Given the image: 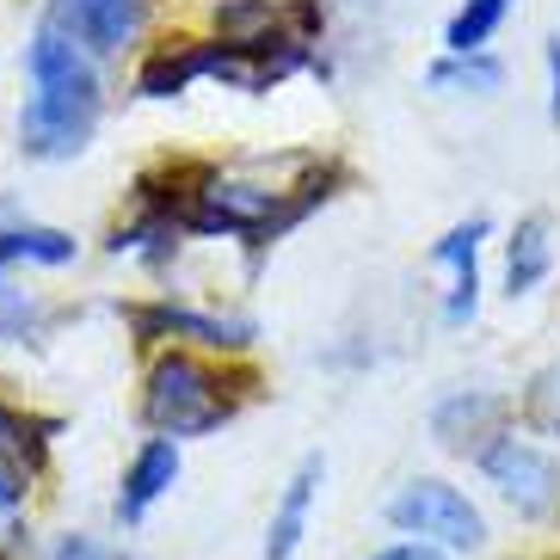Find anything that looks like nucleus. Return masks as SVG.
<instances>
[{
	"instance_id": "f257e3e1",
	"label": "nucleus",
	"mask_w": 560,
	"mask_h": 560,
	"mask_svg": "<svg viewBox=\"0 0 560 560\" xmlns=\"http://www.w3.org/2000/svg\"><path fill=\"white\" fill-rule=\"evenodd\" d=\"M25 74H32V100L19 112V149L32 161L81 154L93 124H100V68H93V56L74 50L62 32L37 25L32 44H25Z\"/></svg>"
},
{
	"instance_id": "2eb2a0df",
	"label": "nucleus",
	"mask_w": 560,
	"mask_h": 560,
	"mask_svg": "<svg viewBox=\"0 0 560 560\" xmlns=\"http://www.w3.org/2000/svg\"><path fill=\"white\" fill-rule=\"evenodd\" d=\"M505 13H511L505 0H462L444 25L450 56H487V44H493V32L505 25Z\"/></svg>"
},
{
	"instance_id": "20e7f679",
	"label": "nucleus",
	"mask_w": 560,
	"mask_h": 560,
	"mask_svg": "<svg viewBox=\"0 0 560 560\" xmlns=\"http://www.w3.org/2000/svg\"><path fill=\"white\" fill-rule=\"evenodd\" d=\"M308 203H283V191L247 179H203L185 203V229L198 234H241L253 247H265L271 234H283Z\"/></svg>"
},
{
	"instance_id": "9b49d317",
	"label": "nucleus",
	"mask_w": 560,
	"mask_h": 560,
	"mask_svg": "<svg viewBox=\"0 0 560 560\" xmlns=\"http://www.w3.org/2000/svg\"><path fill=\"white\" fill-rule=\"evenodd\" d=\"M555 271V241H548V215H524L511 229V247H505V290L511 296H529L536 283Z\"/></svg>"
},
{
	"instance_id": "1a4fd4ad",
	"label": "nucleus",
	"mask_w": 560,
	"mask_h": 560,
	"mask_svg": "<svg viewBox=\"0 0 560 560\" xmlns=\"http://www.w3.org/2000/svg\"><path fill=\"white\" fill-rule=\"evenodd\" d=\"M480 241H487V215L456 222V229L431 247V265H444V271H450V296H444V320H450V327L475 320V308H480Z\"/></svg>"
},
{
	"instance_id": "f03ea898",
	"label": "nucleus",
	"mask_w": 560,
	"mask_h": 560,
	"mask_svg": "<svg viewBox=\"0 0 560 560\" xmlns=\"http://www.w3.org/2000/svg\"><path fill=\"white\" fill-rule=\"evenodd\" d=\"M234 412V400L222 395V376L203 370L198 358L185 351H166L149 370V388H142V419L154 425V438H203V431H222V419Z\"/></svg>"
},
{
	"instance_id": "9d476101",
	"label": "nucleus",
	"mask_w": 560,
	"mask_h": 560,
	"mask_svg": "<svg viewBox=\"0 0 560 560\" xmlns=\"http://www.w3.org/2000/svg\"><path fill=\"white\" fill-rule=\"evenodd\" d=\"M499 412H505V400L487 395V388H456V395H444L438 407H431V438L444 450H480L487 438H493Z\"/></svg>"
},
{
	"instance_id": "f3484780",
	"label": "nucleus",
	"mask_w": 560,
	"mask_h": 560,
	"mask_svg": "<svg viewBox=\"0 0 560 560\" xmlns=\"http://www.w3.org/2000/svg\"><path fill=\"white\" fill-rule=\"evenodd\" d=\"M37 450H44L37 425H32V419H25L19 407H7V400H0V456H13V462H25V468H32Z\"/></svg>"
},
{
	"instance_id": "ddd939ff",
	"label": "nucleus",
	"mask_w": 560,
	"mask_h": 560,
	"mask_svg": "<svg viewBox=\"0 0 560 560\" xmlns=\"http://www.w3.org/2000/svg\"><path fill=\"white\" fill-rule=\"evenodd\" d=\"M136 327L161 339V332H185V339H203V346H247L253 327L247 320H215V314H191V308H149L136 314Z\"/></svg>"
},
{
	"instance_id": "412c9836",
	"label": "nucleus",
	"mask_w": 560,
	"mask_h": 560,
	"mask_svg": "<svg viewBox=\"0 0 560 560\" xmlns=\"http://www.w3.org/2000/svg\"><path fill=\"white\" fill-rule=\"evenodd\" d=\"M536 407H542L548 425H560V370H548V376L536 382Z\"/></svg>"
},
{
	"instance_id": "dca6fc26",
	"label": "nucleus",
	"mask_w": 560,
	"mask_h": 560,
	"mask_svg": "<svg viewBox=\"0 0 560 560\" xmlns=\"http://www.w3.org/2000/svg\"><path fill=\"white\" fill-rule=\"evenodd\" d=\"M431 86L487 100V93H499V86H505V68H499L493 56H444V62H431Z\"/></svg>"
},
{
	"instance_id": "7ed1b4c3",
	"label": "nucleus",
	"mask_w": 560,
	"mask_h": 560,
	"mask_svg": "<svg viewBox=\"0 0 560 560\" xmlns=\"http://www.w3.org/2000/svg\"><path fill=\"white\" fill-rule=\"evenodd\" d=\"M388 524L407 542H431V548H444V555H480L487 548V517H480V505L438 475L400 480V493L388 499Z\"/></svg>"
},
{
	"instance_id": "0eeeda50",
	"label": "nucleus",
	"mask_w": 560,
	"mask_h": 560,
	"mask_svg": "<svg viewBox=\"0 0 560 560\" xmlns=\"http://www.w3.org/2000/svg\"><path fill=\"white\" fill-rule=\"evenodd\" d=\"M320 487H327V456L296 462V475L283 480L278 505H271V524H265V560H296V548L308 542V524H314V505H320Z\"/></svg>"
},
{
	"instance_id": "a211bd4d",
	"label": "nucleus",
	"mask_w": 560,
	"mask_h": 560,
	"mask_svg": "<svg viewBox=\"0 0 560 560\" xmlns=\"http://www.w3.org/2000/svg\"><path fill=\"white\" fill-rule=\"evenodd\" d=\"M44 560H124V555L112 542H100L93 529H62V536H50Z\"/></svg>"
},
{
	"instance_id": "39448f33",
	"label": "nucleus",
	"mask_w": 560,
	"mask_h": 560,
	"mask_svg": "<svg viewBox=\"0 0 560 560\" xmlns=\"http://www.w3.org/2000/svg\"><path fill=\"white\" fill-rule=\"evenodd\" d=\"M475 462L517 517H542V511L560 505V462L548 456L542 444L517 438V431H493V438L475 450Z\"/></svg>"
},
{
	"instance_id": "6ab92c4d",
	"label": "nucleus",
	"mask_w": 560,
	"mask_h": 560,
	"mask_svg": "<svg viewBox=\"0 0 560 560\" xmlns=\"http://www.w3.org/2000/svg\"><path fill=\"white\" fill-rule=\"evenodd\" d=\"M25 499H32V468L13 456H0V524L7 517H19L25 511Z\"/></svg>"
},
{
	"instance_id": "4be33fe9",
	"label": "nucleus",
	"mask_w": 560,
	"mask_h": 560,
	"mask_svg": "<svg viewBox=\"0 0 560 560\" xmlns=\"http://www.w3.org/2000/svg\"><path fill=\"white\" fill-rule=\"evenodd\" d=\"M542 62H548V117L560 124V37H548Z\"/></svg>"
},
{
	"instance_id": "f8f14e48",
	"label": "nucleus",
	"mask_w": 560,
	"mask_h": 560,
	"mask_svg": "<svg viewBox=\"0 0 560 560\" xmlns=\"http://www.w3.org/2000/svg\"><path fill=\"white\" fill-rule=\"evenodd\" d=\"M74 234L62 229H44V222H7L0 229V278L13 265H74Z\"/></svg>"
},
{
	"instance_id": "6e6552de",
	"label": "nucleus",
	"mask_w": 560,
	"mask_h": 560,
	"mask_svg": "<svg viewBox=\"0 0 560 560\" xmlns=\"http://www.w3.org/2000/svg\"><path fill=\"white\" fill-rule=\"evenodd\" d=\"M179 468H185L179 444H173V438H149V444L130 456L124 480H117V524H124V529L142 524V517H149V511L179 487Z\"/></svg>"
},
{
	"instance_id": "4468645a",
	"label": "nucleus",
	"mask_w": 560,
	"mask_h": 560,
	"mask_svg": "<svg viewBox=\"0 0 560 560\" xmlns=\"http://www.w3.org/2000/svg\"><path fill=\"white\" fill-rule=\"evenodd\" d=\"M198 74H210V44H179V50H161L142 74H136V93H142V100H173V93H185Z\"/></svg>"
},
{
	"instance_id": "5701e85b",
	"label": "nucleus",
	"mask_w": 560,
	"mask_h": 560,
	"mask_svg": "<svg viewBox=\"0 0 560 560\" xmlns=\"http://www.w3.org/2000/svg\"><path fill=\"white\" fill-rule=\"evenodd\" d=\"M505 7H511V0H505Z\"/></svg>"
},
{
	"instance_id": "aec40b11",
	"label": "nucleus",
	"mask_w": 560,
	"mask_h": 560,
	"mask_svg": "<svg viewBox=\"0 0 560 560\" xmlns=\"http://www.w3.org/2000/svg\"><path fill=\"white\" fill-rule=\"evenodd\" d=\"M370 560H450L444 548H431V542H388V548H376Z\"/></svg>"
},
{
	"instance_id": "423d86ee",
	"label": "nucleus",
	"mask_w": 560,
	"mask_h": 560,
	"mask_svg": "<svg viewBox=\"0 0 560 560\" xmlns=\"http://www.w3.org/2000/svg\"><path fill=\"white\" fill-rule=\"evenodd\" d=\"M44 25L86 56H117L142 32V0H50Z\"/></svg>"
}]
</instances>
